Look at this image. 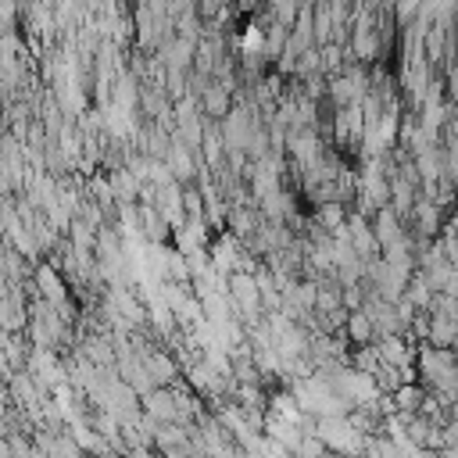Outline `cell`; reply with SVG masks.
I'll use <instances>...</instances> for the list:
<instances>
[{
	"label": "cell",
	"mask_w": 458,
	"mask_h": 458,
	"mask_svg": "<svg viewBox=\"0 0 458 458\" xmlns=\"http://www.w3.org/2000/svg\"><path fill=\"white\" fill-rule=\"evenodd\" d=\"M36 283L43 286V297H47L50 304H61V301H64V286H61V279L54 276L50 265H39V268H36Z\"/></svg>",
	"instance_id": "277c9868"
},
{
	"label": "cell",
	"mask_w": 458,
	"mask_h": 458,
	"mask_svg": "<svg viewBox=\"0 0 458 458\" xmlns=\"http://www.w3.org/2000/svg\"><path fill=\"white\" fill-rule=\"evenodd\" d=\"M344 333H347L354 344H372V322L365 318V311H347Z\"/></svg>",
	"instance_id": "3957f363"
},
{
	"label": "cell",
	"mask_w": 458,
	"mask_h": 458,
	"mask_svg": "<svg viewBox=\"0 0 458 458\" xmlns=\"http://www.w3.org/2000/svg\"><path fill=\"white\" fill-rule=\"evenodd\" d=\"M390 397H394V411H419V404H422L426 390H422L419 383H401Z\"/></svg>",
	"instance_id": "7a4b0ae2"
},
{
	"label": "cell",
	"mask_w": 458,
	"mask_h": 458,
	"mask_svg": "<svg viewBox=\"0 0 458 458\" xmlns=\"http://www.w3.org/2000/svg\"><path fill=\"white\" fill-rule=\"evenodd\" d=\"M329 454H361V444H365V433H358L351 426L347 415H326V419H315V429H311Z\"/></svg>",
	"instance_id": "6da1fadb"
}]
</instances>
